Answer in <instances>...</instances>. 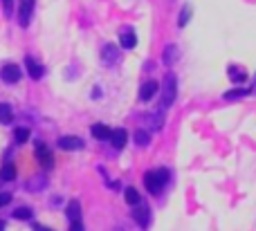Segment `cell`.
I'll return each mask as SVG.
<instances>
[{"label": "cell", "mask_w": 256, "mask_h": 231, "mask_svg": "<svg viewBox=\"0 0 256 231\" xmlns=\"http://www.w3.org/2000/svg\"><path fill=\"white\" fill-rule=\"evenodd\" d=\"M176 58H178V47H176V45H168V47L164 49V63H166V65H171Z\"/></svg>", "instance_id": "21"}, {"label": "cell", "mask_w": 256, "mask_h": 231, "mask_svg": "<svg viewBox=\"0 0 256 231\" xmlns=\"http://www.w3.org/2000/svg\"><path fill=\"white\" fill-rule=\"evenodd\" d=\"M0 79L4 83H18L20 81V67L14 65V63H7V65L0 70Z\"/></svg>", "instance_id": "5"}, {"label": "cell", "mask_w": 256, "mask_h": 231, "mask_svg": "<svg viewBox=\"0 0 256 231\" xmlns=\"http://www.w3.org/2000/svg\"><path fill=\"white\" fill-rule=\"evenodd\" d=\"M2 7H4V13H12V7H14V0H2Z\"/></svg>", "instance_id": "28"}, {"label": "cell", "mask_w": 256, "mask_h": 231, "mask_svg": "<svg viewBox=\"0 0 256 231\" xmlns=\"http://www.w3.org/2000/svg\"><path fill=\"white\" fill-rule=\"evenodd\" d=\"M178 97V81L173 74L164 76V85H162V108H168Z\"/></svg>", "instance_id": "2"}, {"label": "cell", "mask_w": 256, "mask_h": 231, "mask_svg": "<svg viewBox=\"0 0 256 231\" xmlns=\"http://www.w3.org/2000/svg\"><path fill=\"white\" fill-rule=\"evenodd\" d=\"M168 182V171L166 169H160V171H148L144 175V184L148 189V193H160L164 189V184Z\"/></svg>", "instance_id": "1"}, {"label": "cell", "mask_w": 256, "mask_h": 231, "mask_svg": "<svg viewBox=\"0 0 256 231\" xmlns=\"http://www.w3.org/2000/svg\"><path fill=\"white\" fill-rule=\"evenodd\" d=\"M102 61L106 63V65H115L117 61H120V49H117V45H104L102 49Z\"/></svg>", "instance_id": "8"}, {"label": "cell", "mask_w": 256, "mask_h": 231, "mask_svg": "<svg viewBox=\"0 0 256 231\" xmlns=\"http://www.w3.org/2000/svg\"><path fill=\"white\" fill-rule=\"evenodd\" d=\"M160 92V83L158 81H144V83H142V88H140V99L142 101H150V99L155 97V94Z\"/></svg>", "instance_id": "6"}, {"label": "cell", "mask_w": 256, "mask_h": 231, "mask_svg": "<svg viewBox=\"0 0 256 231\" xmlns=\"http://www.w3.org/2000/svg\"><path fill=\"white\" fill-rule=\"evenodd\" d=\"M189 18H191V7H189V4H184V7H182V11H180V16H178V27H186Z\"/></svg>", "instance_id": "20"}, {"label": "cell", "mask_w": 256, "mask_h": 231, "mask_svg": "<svg viewBox=\"0 0 256 231\" xmlns=\"http://www.w3.org/2000/svg\"><path fill=\"white\" fill-rule=\"evenodd\" d=\"M32 11H34V0H25L20 7V13H18L22 27H27V22H30V18H32Z\"/></svg>", "instance_id": "13"}, {"label": "cell", "mask_w": 256, "mask_h": 231, "mask_svg": "<svg viewBox=\"0 0 256 231\" xmlns=\"http://www.w3.org/2000/svg\"><path fill=\"white\" fill-rule=\"evenodd\" d=\"M128 142V133L124 128H117V130H110V144L117 148V151H122V148L126 146Z\"/></svg>", "instance_id": "9"}, {"label": "cell", "mask_w": 256, "mask_h": 231, "mask_svg": "<svg viewBox=\"0 0 256 231\" xmlns=\"http://www.w3.org/2000/svg\"><path fill=\"white\" fill-rule=\"evenodd\" d=\"M34 231H54V229H48V227H43V225H34Z\"/></svg>", "instance_id": "30"}, {"label": "cell", "mask_w": 256, "mask_h": 231, "mask_svg": "<svg viewBox=\"0 0 256 231\" xmlns=\"http://www.w3.org/2000/svg\"><path fill=\"white\" fill-rule=\"evenodd\" d=\"M14 218L16 220H30L32 218V209L30 207H20V209L14 211Z\"/></svg>", "instance_id": "22"}, {"label": "cell", "mask_w": 256, "mask_h": 231, "mask_svg": "<svg viewBox=\"0 0 256 231\" xmlns=\"http://www.w3.org/2000/svg\"><path fill=\"white\" fill-rule=\"evenodd\" d=\"M70 231H86V229H84V225H81V220H79V223H70Z\"/></svg>", "instance_id": "29"}, {"label": "cell", "mask_w": 256, "mask_h": 231, "mask_svg": "<svg viewBox=\"0 0 256 231\" xmlns=\"http://www.w3.org/2000/svg\"><path fill=\"white\" fill-rule=\"evenodd\" d=\"M135 144H137V146H142V148L148 146V144H150V135L146 133V130H135Z\"/></svg>", "instance_id": "19"}, {"label": "cell", "mask_w": 256, "mask_h": 231, "mask_svg": "<svg viewBox=\"0 0 256 231\" xmlns=\"http://www.w3.org/2000/svg\"><path fill=\"white\" fill-rule=\"evenodd\" d=\"M14 121V110L9 103H0V124H12Z\"/></svg>", "instance_id": "15"}, {"label": "cell", "mask_w": 256, "mask_h": 231, "mask_svg": "<svg viewBox=\"0 0 256 231\" xmlns=\"http://www.w3.org/2000/svg\"><path fill=\"white\" fill-rule=\"evenodd\" d=\"M248 94V90H232V92H225V99H238V97H245Z\"/></svg>", "instance_id": "24"}, {"label": "cell", "mask_w": 256, "mask_h": 231, "mask_svg": "<svg viewBox=\"0 0 256 231\" xmlns=\"http://www.w3.org/2000/svg\"><path fill=\"white\" fill-rule=\"evenodd\" d=\"M0 178H2L4 182H12V180L16 178V166H14V164H4L2 171H0Z\"/></svg>", "instance_id": "17"}, {"label": "cell", "mask_w": 256, "mask_h": 231, "mask_svg": "<svg viewBox=\"0 0 256 231\" xmlns=\"http://www.w3.org/2000/svg\"><path fill=\"white\" fill-rule=\"evenodd\" d=\"M120 43H122V47L124 49H132L137 45V34L130 29V27H126V29L122 31V36H120Z\"/></svg>", "instance_id": "11"}, {"label": "cell", "mask_w": 256, "mask_h": 231, "mask_svg": "<svg viewBox=\"0 0 256 231\" xmlns=\"http://www.w3.org/2000/svg\"><path fill=\"white\" fill-rule=\"evenodd\" d=\"M25 67H27V74H30L34 81H38L40 76H43V65H40L38 61H34L32 56L25 58Z\"/></svg>", "instance_id": "10"}, {"label": "cell", "mask_w": 256, "mask_h": 231, "mask_svg": "<svg viewBox=\"0 0 256 231\" xmlns=\"http://www.w3.org/2000/svg\"><path fill=\"white\" fill-rule=\"evenodd\" d=\"M0 231H4V223H2V220H0Z\"/></svg>", "instance_id": "31"}, {"label": "cell", "mask_w": 256, "mask_h": 231, "mask_svg": "<svg viewBox=\"0 0 256 231\" xmlns=\"http://www.w3.org/2000/svg\"><path fill=\"white\" fill-rule=\"evenodd\" d=\"M58 148L61 151H79V148H84V139L74 137V135H66L58 139Z\"/></svg>", "instance_id": "7"}, {"label": "cell", "mask_w": 256, "mask_h": 231, "mask_svg": "<svg viewBox=\"0 0 256 231\" xmlns=\"http://www.w3.org/2000/svg\"><path fill=\"white\" fill-rule=\"evenodd\" d=\"M230 79L234 81V83H243V81L248 79V72L240 70V67H236V65H232L230 67Z\"/></svg>", "instance_id": "16"}, {"label": "cell", "mask_w": 256, "mask_h": 231, "mask_svg": "<svg viewBox=\"0 0 256 231\" xmlns=\"http://www.w3.org/2000/svg\"><path fill=\"white\" fill-rule=\"evenodd\" d=\"M148 119H150V124H153L155 128H162V121H164V117H162V115H155V117L150 115Z\"/></svg>", "instance_id": "27"}, {"label": "cell", "mask_w": 256, "mask_h": 231, "mask_svg": "<svg viewBox=\"0 0 256 231\" xmlns=\"http://www.w3.org/2000/svg\"><path fill=\"white\" fill-rule=\"evenodd\" d=\"M9 202H12V193H0V209H2V207H7Z\"/></svg>", "instance_id": "26"}, {"label": "cell", "mask_w": 256, "mask_h": 231, "mask_svg": "<svg viewBox=\"0 0 256 231\" xmlns=\"http://www.w3.org/2000/svg\"><path fill=\"white\" fill-rule=\"evenodd\" d=\"M36 160H38V164L43 166V169H52V166H54V155H52V151H50V148L45 146L43 142L36 144Z\"/></svg>", "instance_id": "4"}, {"label": "cell", "mask_w": 256, "mask_h": 231, "mask_svg": "<svg viewBox=\"0 0 256 231\" xmlns=\"http://www.w3.org/2000/svg\"><path fill=\"white\" fill-rule=\"evenodd\" d=\"M90 130H92V137L99 139V142H106V139H110V128H108V126H104V124H94Z\"/></svg>", "instance_id": "14"}, {"label": "cell", "mask_w": 256, "mask_h": 231, "mask_svg": "<svg viewBox=\"0 0 256 231\" xmlns=\"http://www.w3.org/2000/svg\"><path fill=\"white\" fill-rule=\"evenodd\" d=\"M132 220H135V223L140 225L142 229L148 227V220H150V209H148V205H144V202H137L135 209H132Z\"/></svg>", "instance_id": "3"}, {"label": "cell", "mask_w": 256, "mask_h": 231, "mask_svg": "<svg viewBox=\"0 0 256 231\" xmlns=\"http://www.w3.org/2000/svg\"><path fill=\"white\" fill-rule=\"evenodd\" d=\"M66 214H68V220H70V223H79L81 220V202L79 200H70L68 202Z\"/></svg>", "instance_id": "12"}, {"label": "cell", "mask_w": 256, "mask_h": 231, "mask_svg": "<svg viewBox=\"0 0 256 231\" xmlns=\"http://www.w3.org/2000/svg\"><path fill=\"white\" fill-rule=\"evenodd\" d=\"M14 137H16V142H18V144H25L27 139H30V128H16Z\"/></svg>", "instance_id": "23"}, {"label": "cell", "mask_w": 256, "mask_h": 231, "mask_svg": "<svg viewBox=\"0 0 256 231\" xmlns=\"http://www.w3.org/2000/svg\"><path fill=\"white\" fill-rule=\"evenodd\" d=\"M27 187H30L32 191H38V189H43V187H45V180H43V178H38V180H32V182L27 184Z\"/></svg>", "instance_id": "25"}, {"label": "cell", "mask_w": 256, "mask_h": 231, "mask_svg": "<svg viewBox=\"0 0 256 231\" xmlns=\"http://www.w3.org/2000/svg\"><path fill=\"white\" fill-rule=\"evenodd\" d=\"M124 198H126V202H128L130 207H135L137 202H142V200H140V193H137V189H132V187H128L126 191H124Z\"/></svg>", "instance_id": "18"}]
</instances>
